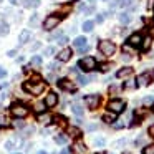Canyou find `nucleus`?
<instances>
[{"mask_svg": "<svg viewBox=\"0 0 154 154\" xmlns=\"http://www.w3.org/2000/svg\"><path fill=\"white\" fill-rule=\"evenodd\" d=\"M45 88H47V85L40 80V76H33V80L23 83V90L30 94H40L45 91Z\"/></svg>", "mask_w": 154, "mask_h": 154, "instance_id": "f257e3e1", "label": "nucleus"}, {"mask_svg": "<svg viewBox=\"0 0 154 154\" xmlns=\"http://www.w3.org/2000/svg\"><path fill=\"white\" fill-rule=\"evenodd\" d=\"M98 50H100V53H103L104 57H111V55H114V51H116V45L111 40H103L98 45Z\"/></svg>", "mask_w": 154, "mask_h": 154, "instance_id": "f03ea898", "label": "nucleus"}, {"mask_svg": "<svg viewBox=\"0 0 154 154\" xmlns=\"http://www.w3.org/2000/svg\"><path fill=\"white\" fill-rule=\"evenodd\" d=\"M78 68L83 70V71H91V70L96 68V60H94L93 57H85L78 61Z\"/></svg>", "mask_w": 154, "mask_h": 154, "instance_id": "7ed1b4c3", "label": "nucleus"}, {"mask_svg": "<svg viewBox=\"0 0 154 154\" xmlns=\"http://www.w3.org/2000/svg\"><path fill=\"white\" fill-rule=\"evenodd\" d=\"M10 113H12V116H15V118H25L28 114V108L22 103H14L10 108Z\"/></svg>", "mask_w": 154, "mask_h": 154, "instance_id": "20e7f679", "label": "nucleus"}, {"mask_svg": "<svg viewBox=\"0 0 154 154\" xmlns=\"http://www.w3.org/2000/svg\"><path fill=\"white\" fill-rule=\"evenodd\" d=\"M61 22V17L60 15H48L47 18H45V22H43V28L47 32H50V30H53V28H57V25Z\"/></svg>", "mask_w": 154, "mask_h": 154, "instance_id": "39448f33", "label": "nucleus"}, {"mask_svg": "<svg viewBox=\"0 0 154 154\" xmlns=\"http://www.w3.org/2000/svg\"><path fill=\"white\" fill-rule=\"evenodd\" d=\"M152 78H154V71H144V73H141L139 76L136 78V85H137L139 88L147 86V85H151Z\"/></svg>", "mask_w": 154, "mask_h": 154, "instance_id": "423d86ee", "label": "nucleus"}, {"mask_svg": "<svg viewBox=\"0 0 154 154\" xmlns=\"http://www.w3.org/2000/svg\"><path fill=\"white\" fill-rule=\"evenodd\" d=\"M124 108H126V103L121 101V100H111L109 103H108V109H109L111 113H114V114L123 113Z\"/></svg>", "mask_w": 154, "mask_h": 154, "instance_id": "0eeeda50", "label": "nucleus"}, {"mask_svg": "<svg viewBox=\"0 0 154 154\" xmlns=\"http://www.w3.org/2000/svg\"><path fill=\"white\" fill-rule=\"evenodd\" d=\"M85 103L88 104L90 109H96L101 103V96L100 94H88V96H85Z\"/></svg>", "mask_w": 154, "mask_h": 154, "instance_id": "6e6552de", "label": "nucleus"}, {"mask_svg": "<svg viewBox=\"0 0 154 154\" xmlns=\"http://www.w3.org/2000/svg\"><path fill=\"white\" fill-rule=\"evenodd\" d=\"M58 86H60L63 91H68V93H75V91H76L75 83L71 80H68V78H61V80L58 81Z\"/></svg>", "mask_w": 154, "mask_h": 154, "instance_id": "1a4fd4ad", "label": "nucleus"}, {"mask_svg": "<svg viewBox=\"0 0 154 154\" xmlns=\"http://www.w3.org/2000/svg\"><path fill=\"white\" fill-rule=\"evenodd\" d=\"M71 55H73V50H71V48H63V50L58 53V61H61V63H66V61L71 58Z\"/></svg>", "mask_w": 154, "mask_h": 154, "instance_id": "9d476101", "label": "nucleus"}, {"mask_svg": "<svg viewBox=\"0 0 154 154\" xmlns=\"http://www.w3.org/2000/svg\"><path fill=\"white\" fill-rule=\"evenodd\" d=\"M133 4V0H113L109 4L111 8H128Z\"/></svg>", "mask_w": 154, "mask_h": 154, "instance_id": "9b49d317", "label": "nucleus"}, {"mask_svg": "<svg viewBox=\"0 0 154 154\" xmlns=\"http://www.w3.org/2000/svg\"><path fill=\"white\" fill-rule=\"evenodd\" d=\"M45 104H47V108H53L58 104V96L57 93H48L47 98H45Z\"/></svg>", "mask_w": 154, "mask_h": 154, "instance_id": "f8f14e48", "label": "nucleus"}, {"mask_svg": "<svg viewBox=\"0 0 154 154\" xmlns=\"http://www.w3.org/2000/svg\"><path fill=\"white\" fill-rule=\"evenodd\" d=\"M78 10L81 12V14H86V15H90V14H93L94 12V4H80L78 5Z\"/></svg>", "mask_w": 154, "mask_h": 154, "instance_id": "ddd939ff", "label": "nucleus"}, {"mask_svg": "<svg viewBox=\"0 0 154 154\" xmlns=\"http://www.w3.org/2000/svg\"><path fill=\"white\" fill-rule=\"evenodd\" d=\"M141 42H143V37H141L139 33H133L129 37V40H128V43H129L131 47H141Z\"/></svg>", "mask_w": 154, "mask_h": 154, "instance_id": "4468645a", "label": "nucleus"}, {"mask_svg": "<svg viewBox=\"0 0 154 154\" xmlns=\"http://www.w3.org/2000/svg\"><path fill=\"white\" fill-rule=\"evenodd\" d=\"M30 38H32V32L30 30H23L20 35H18V43L25 45V43H28V42H30Z\"/></svg>", "mask_w": 154, "mask_h": 154, "instance_id": "2eb2a0df", "label": "nucleus"}, {"mask_svg": "<svg viewBox=\"0 0 154 154\" xmlns=\"http://www.w3.org/2000/svg\"><path fill=\"white\" fill-rule=\"evenodd\" d=\"M73 45H75V48H76V50L85 48V47H88V38H85V37H76V38L73 40Z\"/></svg>", "mask_w": 154, "mask_h": 154, "instance_id": "dca6fc26", "label": "nucleus"}, {"mask_svg": "<svg viewBox=\"0 0 154 154\" xmlns=\"http://www.w3.org/2000/svg\"><path fill=\"white\" fill-rule=\"evenodd\" d=\"M151 45H152V37H151V35L143 37V42H141V50H143V51H147V50L151 48Z\"/></svg>", "mask_w": 154, "mask_h": 154, "instance_id": "f3484780", "label": "nucleus"}, {"mask_svg": "<svg viewBox=\"0 0 154 154\" xmlns=\"http://www.w3.org/2000/svg\"><path fill=\"white\" fill-rule=\"evenodd\" d=\"M131 75H133V68L124 66V68H121V70H118L116 78H126V76H131Z\"/></svg>", "mask_w": 154, "mask_h": 154, "instance_id": "a211bd4d", "label": "nucleus"}, {"mask_svg": "<svg viewBox=\"0 0 154 154\" xmlns=\"http://www.w3.org/2000/svg\"><path fill=\"white\" fill-rule=\"evenodd\" d=\"M8 30H10V28H8V23L5 22V17L0 14V35H7Z\"/></svg>", "mask_w": 154, "mask_h": 154, "instance_id": "6ab92c4d", "label": "nucleus"}, {"mask_svg": "<svg viewBox=\"0 0 154 154\" xmlns=\"http://www.w3.org/2000/svg\"><path fill=\"white\" fill-rule=\"evenodd\" d=\"M38 123H42V124H50L51 121H53V116H50V114H38Z\"/></svg>", "mask_w": 154, "mask_h": 154, "instance_id": "aec40b11", "label": "nucleus"}, {"mask_svg": "<svg viewBox=\"0 0 154 154\" xmlns=\"http://www.w3.org/2000/svg\"><path fill=\"white\" fill-rule=\"evenodd\" d=\"M22 5H23V7H27V8H35V7H38V5H40V0H23V2H22Z\"/></svg>", "mask_w": 154, "mask_h": 154, "instance_id": "412c9836", "label": "nucleus"}, {"mask_svg": "<svg viewBox=\"0 0 154 154\" xmlns=\"http://www.w3.org/2000/svg\"><path fill=\"white\" fill-rule=\"evenodd\" d=\"M71 111H73V113L76 114L78 118L83 116V106H81V104H78V103H75L73 106H71Z\"/></svg>", "mask_w": 154, "mask_h": 154, "instance_id": "4be33fe9", "label": "nucleus"}, {"mask_svg": "<svg viewBox=\"0 0 154 154\" xmlns=\"http://www.w3.org/2000/svg\"><path fill=\"white\" fill-rule=\"evenodd\" d=\"M83 32H93V28H94V22H91V20H86L83 23Z\"/></svg>", "mask_w": 154, "mask_h": 154, "instance_id": "5701e85b", "label": "nucleus"}, {"mask_svg": "<svg viewBox=\"0 0 154 154\" xmlns=\"http://www.w3.org/2000/svg\"><path fill=\"white\" fill-rule=\"evenodd\" d=\"M103 121H104V123H114V121H116V114H114V113L103 114Z\"/></svg>", "mask_w": 154, "mask_h": 154, "instance_id": "b1692460", "label": "nucleus"}, {"mask_svg": "<svg viewBox=\"0 0 154 154\" xmlns=\"http://www.w3.org/2000/svg\"><path fill=\"white\" fill-rule=\"evenodd\" d=\"M119 22L123 25H128L131 22V15L129 14H119Z\"/></svg>", "mask_w": 154, "mask_h": 154, "instance_id": "393cba45", "label": "nucleus"}, {"mask_svg": "<svg viewBox=\"0 0 154 154\" xmlns=\"http://www.w3.org/2000/svg\"><path fill=\"white\" fill-rule=\"evenodd\" d=\"M68 137L65 136V134H58V136H55V143L57 144H66Z\"/></svg>", "mask_w": 154, "mask_h": 154, "instance_id": "a878e982", "label": "nucleus"}, {"mask_svg": "<svg viewBox=\"0 0 154 154\" xmlns=\"http://www.w3.org/2000/svg\"><path fill=\"white\" fill-rule=\"evenodd\" d=\"M30 65H32V66H40V65H42V57H38V55H35V57H32V60H30Z\"/></svg>", "mask_w": 154, "mask_h": 154, "instance_id": "bb28decb", "label": "nucleus"}, {"mask_svg": "<svg viewBox=\"0 0 154 154\" xmlns=\"http://www.w3.org/2000/svg\"><path fill=\"white\" fill-rule=\"evenodd\" d=\"M136 86H137L136 80H133V78H129V80L124 83V88H126V90H133V88H136Z\"/></svg>", "mask_w": 154, "mask_h": 154, "instance_id": "cd10ccee", "label": "nucleus"}, {"mask_svg": "<svg viewBox=\"0 0 154 154\" xmlns=\"http://www.w3.org/2000/svg\"><path fill=\"white\" fill-rule=\"evenodd\" d=\"M68 133H70L73 137H80L81 136V131L78 129V128H68Z\"/></svg>", "mask_w": 154, "mask_h": 154, "instance_id": "c85d7f7f", "label": "nucleus"}, {"mask_svg": "<svg viewBox=\"0 0 154 154\" xmlns=\"http://www.w3.org/2000/svg\"><path fill=\"white\" fill-rule=\"evenodd\" d=\"M75 149H76L78 152H81V154L86 152V147H85V144H83V143H80V141H78L76 144H75Z\"/></svg>", "mask_w": 154, "mask_h": 154, "instance_id": "c756f323", "label": "nucleus"}, {"mask_svg": "<svg viewBox=\"0 0 154 154\" xmlns=\"http://www.w3.org/2000/svg\"><path fill=\"white\" fill-rule=\"evenodd\" d=\"M143 104L144 106H151V104H154V96H146L143 100Z\"/></svg>", "mask_w": 154, "mask_h": 154, "instance_id": "7c9ffc66", "label": "nucleus"}, {"mask_svg": "<svg viewBox=\"0 0 154 154\" xmlns=\"http://www.w3.org/2000/svg\"><path fill=\"white\" fill-rule=\"evenodd\" d=\"M143 154H154V144H147L143 149Z\"/></svg>", "mask_w": 154, "mask_h": 154, "instance_id": "2f4dec72", "label": "nucleus"}, {"mask_svg": "<svg viewBox=\"0 0 154 154\" xmlns=\"http://www.w3.org/2000/svg\"><path fill=\"white\" fill-rule=\"evenodd\" d=\"M15 146H17V144H15V139H8L7 143H5V149H8V151L14 149Z\"/></svg>", "mask_w": 154, "mask_h": 154, "instance_id": "473e14b6", "label": "nucleus"}, {"mask_svg": "<svg viewBox=\"0 0 154 154\" xmlns=\"http://www.w3.org/2000/svg\"><path fill=\"white\" fill-rule=\"evenodd\" d=\"M45 108H47V104H45V103H37V104H35V111H37V113L45 111Z\"/></svg>", "mask_w": 154, "mask_h": 154, "instance_id": "72a5a7b5", "label": "nucleus"}, {"mask_svg": "<svg viewBox=\"0 0 154 154\" xmlns=\"http://www.w3.org/2000/svg\"><path fill=\"white\" fill-rule=\"evenodd\" d=\"M45 57H51V55H55V48L53 47H48V48H45Z\"/></svg>", "mask_w": 154, "mask_h": 154, "instance_id": "f704fd0d", "label": "nucleus"}, {"mask_svg": "<svg viewBox=\"0 0 154 154\" xmlns=\"http://www.w3.org/2000/svg\"><path fill=\"white\" fill-rule=\"evenodd\" d=\"M30 25H32V27H37V25H38V15H37V14L32 15V18H30Z\"/></svg>", "mask_w": 154, "mask_h": 154, "instance_id": "c9c22d12", "label": "nucleus"}, {"mask_svg": "<svg viewBox=\"0 0 154 154\" xmlns=\"http://www.w3.org/2000/svg\"><path fill=\"white\" fill-rule=\"evenodd\" d=\"M78 83H80V85H88V83H90V78L81 76V75H80V76H78Z\"/></svg>", "mask_w": 154, "mask_h": 154, "instance_id": "e433bc0d", "label": "nucleus"}, {"mask_svg": "<svg viewBox=\"0 0 154 154\" xmlns=\"http://www.w3.org/2000/svg\"><path fill=\"white\" fill-rule=\"evenodd\" d=\"M61 35H63L61 32H55V33H51L50 37H48V40H58V38H60Z\"/></svg>", "mask_w": 154, "mask_h": 154, "instance_id": "4c0bfd02", "label": "nucleus"}, {"mask_svg": "<svg viewBox=\"0 0 154 154\" xmlns=\"http://www.w3.org/2000/svg\"><path fill=\"white\" fill-rule=\"evenodd\" d=\"M109 68H111V65L109 63H103V66H100V71H109Z\"/></svg>", "mask_w": 154, "mask_h": 154, "instance_id": "58836bf2", "label": "nucleus"}, {"mask_svg": "<svg viewBox=\"0 0 154 154\" xmlns=\"http://www.w3.org/2000/svg\"><path fill=\"white\" fill-rule=\"evenodd\" d=\"M58 43H60V45H66L68 43V38L65 37V35H61V37L58 38Z\"/></svg>", "mask_w": 154, "mask_h": 154, "instance_id": "ea45409f", "label": "nucleus"}, {"mask_svg": "<svg viewBox=\"0 0 154 154\" xmlns=\"http://www.w3.org/2000/svg\"><path fill=\"white\" fill-rule=\"evenodd\" d=\"M94 144H96V146H104V139L103 137H96V139H94Z\"/></svg>", "mask_w": 154, "mask_h": 154, "instance_id": "a19ab883", "label": "nucleus"}, {"mask_svg": "<svg viewBox=\"0 0 154 154\" xmlns=\"http://www.w3.org/2000/svg\"><path fill=\"white\" fill-rule=\"evenodd\" d=\"M124 143H126V139H119V141H116V143H114V146H116V147H123Z\"/></svg>", "mask_w": 154, "mask_h": 154, "instance_id": "79ce46f5", "label": "nucleus"}, {"mask_svg": "<svg viewBox=\"0 0 154 154\" xmlns=\"http://www.w3.org/2000/svg\"><path fill=\"white\" fill-rule=\"evenodd\" d=\"M104 20V15H96V20H94V23H103Z\"/></svg>", "mask_w": 154, "mask_h": 154, "instance_id": "37998d69", "label": "nucleus"}, {"mask_svg": "<svg viewBox=\"0 0 154 154\" xmlns=\"http://www.w3.org/2000/svg\"><path fill=\"white\" fill-rule=\"evenodd\" d=\"M147 133H149V136H152V137H154V124H151V126H149Z\"/></svg>", "mask_w": 154, "mask_h": 154, "instance_id": "c03bdc74", "label": "nucleus"}, {"mask_svg": "<svg viewBox=\"0 0 154 154\" xmlns=\"http://www.w3.org/2000/svg\"><path fill=\"white\" fill-rule=\"evenodd\" d=\"M22 2H23V0H10L12 5H22Z\"/></svg>", "mask_w": 154, "mask_h": 154, "instance_id": "a18cd8bd", "label": "nucleus"}, {"mask_svg": "<svg viewBox=\"0 0 154 154\" xmlns=\"http://www.w3.org/2000/svg\"><path fill=\"white\" fill-rule=\"evenodd\" d=\"M14 126H15V128H23V123H22V121H15Z\"/></svg>", "mask_w": 154, "mask_h": 154, "instance_id": "49530a36", "label": "nucleus"}, {"mask_svg": "<svg viewBox=\"0 0 154 154\" xmlns=\"http://www.w3.org/2000/svg\"><path fill=\"white\" fill-rule=\"evenodd\" d=\"M58 66H60V65H58L57 61H55V63H51V65H50V70H57Z\"/></svg>", "mask_w": 154, "mask_h": 154, "instance_id": "de8ad7c7", "label": "nucleus"}, {"mask_svg": "<svg viewBox=\"0 0 154 154\" xmlns=\"http://www.w3.org/2000/svg\"><path fill=\"white\" fill-rule=\"evenodd\" d=\"M152 7H154V0H149V2H147V8L151 10Z\"/></svg>", "mask_w": 154, "mask_h": 154, "instance_id": "09e8293b", "label": "nucleus"}, {"mask_svg": "<svg viewBox=\"0 0 154 154\" xmlns=\"http://www.w3.org/2000/svg\"><path fill=\"white\" fill-rule=\"evenodd\" d=\"M88 51V47H85V48H80V50H78V53H86Z\"/></svg>", "mask_w": 154, "mask_h": 154, "instance_id": "8fccbe9b", "label": "nucleus"}, {"mask_svg": "<svg viewBox=\"0 0 154 154\" xmlns=\"http://www.w3.org/2000/svg\"><path fill=\"white\" fill-rule=\"evenodd\" d=\"M109 91H111V93H118V86H111Z\"/></svg>", "mask_w": 154, "mask_h": 154, "instance_id": "3c124183", "label": "nucleus"}, {"mask_svg": "<svg viewBox=\"0 0 154 154\" xmlns=\"http://www.w3.org/2000/svg\"><path fill=\"white\" fill-rule=\"evenodd\" d=\"M5 75H7V71H5V70H2V68H0V78H4Z\"/></svg>", "mask_w": 154, "mask_h": 154, "instance_id": "603ef678", "label": "nucleus"}, {"mask_svg": "<svg viewBox=\"0 0 154 154\" xmlns=\"http://www.w3.org/2000/svg\"><path fill=\"white\" fill-rule=\"evenodd\" d=\"M60 154H71V151H70V149H63Z\"/></svg>", "mask_w": 154, "mask_h": 154, "instance_id": "864d4df0", "label": "nucleus"}, {"mask_svg": "<svg viewBox=\"0 0 154 154\" xmlns=\"http://www.w3.org/2000/svg\"><path fill=\"white\" fill-rule=\"evenodd\" d=\"M94 2H96V0H88V4H94Z\"/></svg>", "mask_w": 154, "mask_h": 154, "instance_id": "5fc2aeb1", "label": "nucleus"}, {"mask_svg": "<svg viewBox=\"0 0 154 154\" xmlns=\"http://www.w3.org/2000/svg\"><path fill=\"white\" fill-rule=\"evenodd\" d=\"M38 154H47V152H45V151H40V152H38Z\"/></svg>", "mask_w": 154, "mask_h": 154, "instance_id": "6e6d98bb", "label": "nucleus"}, {"mask_svg": "<svg viewBox=\"0 0 154 154\" xmlns=\"http://www.w3.org/2000/svg\"><path fill=\"white\" fill-rule=\"evenodd\" d=\"M98 154H106V152H98Z\"/></svg>", "mask_w": 154, "mask_h": 154, "instance_id": "4d7b16f0", "label": "nucleus"}, {"mask_svg": "<svg viewBox=\"0 0 154 154\" xmlns=\"http://www.w3.org/2000/svg\"><path fill=\"white\" fill-rule=\"evenodd\" d=\"M124 154H131V152H128V151H126V152H124Z\"/></svg>", "mask_w": 154, "mask_h": 154, "instance_id": "13d9d810", "label": "nucleus"}, {"mask_svg": "<svg viewBox=\"0 0 154 154\" xmlns=\"http://www.w3.org/2000/svg\"><path fill=\"white\" fill-rule=\"evenodd\" d=\"M14 154H20V152H14Z\"/></svg>", "mask_w": 154, "mask_h": 154, "instance_id": "bf43d9fd", "label": "nucleus"}, {"mask_svg": "<svg viewBox=\"0 0 154 154\" xmlns=\"http://www.w3.org/2000/svg\"><path fill=\"white\" fill-rule=\"evenodd\" d=\"M152 109H154V104H152Z\"/></svg>", "mask_w": 154, "mask_h": 154, "instance_id": "052dcab7", "label": "nucleus"}, {"mask_svg": "<svg viewBox=\"0 0 154 154\" xmlns=\"http://www.w3.org/2000/svg\"><path fill=\"white\" fill-rule=\"evenodd\" d=\"M0 2H2V0H0Z\"/></svg>", "mask_w": 154, "mask_h": 154, "instance_id": "680f3d73", "label": "nucleus"}]
</instances>
